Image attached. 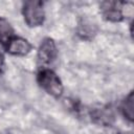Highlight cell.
Segmentation results:
<instances>
[{
  "label": "cell",
  "mask_w": 134,
  "mask_h": 134,
  "mask_svg": "<svg viewBox=\"0 0 134 134\" xmlns=\"http://www.w3.org/2000/svg\"><path fill=\"white\" fill-rule=\"evenodd\" d=\"M120 110L122 112V115L129 121H132L133 120V92L132 91L121 102Z\"/></svg>",
  "instance_id": "obj_8"
},
{
  "label": "cell",
  "mask_w": 134,
  "mask_h": 134,
  "mask_svg": "<svg viewBox=\"0 0 134 134\" xmlns=\"http://www.w3.org/2000/svg\"><path fill=\"white\" fill-rule=\"evenodd\" d=\"M124 3L120 2H103L102 13L107 21L120 22L124 19V14L121 12Z\"/></svg>",
  "instance_id": "obj_5"
},
{
  "label": "cell",
  "mask_w": 134,
  "mask_h": 134,
  "mask_svg": "<svg viewBox=\"0 0 134 134\" xmlns=\"http://www.w3.org/2000/svg\"><path fill=\"white\" fill-rule=\"evenodd\" d=\"M91 115V119L100 126H110L113 120H114V114L113 112L110 110V108L107 107H102V108H97L91 111L90 113Z\"/></svg>",
  "instance_id": "obj_6"
},
{
  "label": "cell",
  "mask_w": 134,
  "mask_h": 134,
  "mask_svg": "<svg viewBox=\"0 0 134 134\" xmlns=\"http://www.w3.org/2000/svg\"><path fill=\"white\" fill-rule=\"evenodd\" d=\"M13 37H14V29L12 25L6 19L0 17V42L6 45Z\"/></svg>",
  "instance_id": "obj_7"
},
{
  "label": "cell",
  "mask_w": 134,
  "mask_h": 134,
  "mask_svg": "<svg viewBox=\"0 0 134 134\" xmlns=\"http://www.w3.org/2000/svg\"><path fill=\"white\" fill-rule=\"evenodd\" d=\"M31 48H32L31 44L26 39H23L21 37L14 36L6 44V49L8 53L13 55H19V57L26 55L31 51Z\"/></svg>",
  "instance_id": "obj_4"
},
{
  "label": "cell",
  "mask_w": 134,
  "mask_h": 134,
  "mask_svg": "<svg viewBox=\"0 0 134 134\" xmlns=\"http://www.w3.org/2000/svg\"><path fill=\"white\" fill-rule=\"evenodd\" d=\"M22 14L24 20L29 27H38L44 23L45 12L43 7V2L32 0L23 3Z\"/></svg>",
  "instance_id": "obj_2"
},
{
  "label": "cell",
  "mask_w": 134,
  "mask_h": 134,
  "mask_svg": "<svg viewBox=\"0 0 134 134\" xmlns=\"http://www.w3.org/2000/svg\"><path fill=\"white\" fill-rule=\"evenodd\" d=\"M58 54L55 42L51 38H45L40 44L38 49V59L43 64H49L54 61Z\"/></svg>",
  "instance_id": "obj_3"
},
{
  "label": "cell",
  "mask_w": 134,
  "mask_h": 134,
  "mask_svg": "<svg viewBox=\"0 0 134 134\" xmlns=\"http://www.w3.org/2000/svg\"><path fill=\"white\" fill-rule=\"evenodd\" d=\"M3 66H4V58L2 55V53H0V73L2 72V69H3Z\"/></svg>",
  "instance_id": "obj_9"
},
{
  "label": "cell",
  "mask_w": 134,
  "mask_h": 134,
  "mask_svg": "<svg viewBox=\"0 0 134 134\" xmlns=\"http://www.w3.org/2000/svg\"><path fill=\"white\" fill-rule=\"evenodd\" d=\"M39 85L53 97H60L63 93V84L55 72L51 69L44 68L37 75Z\"/></svg>",
  "instance_id": "obj_1"
}]
</instances>
